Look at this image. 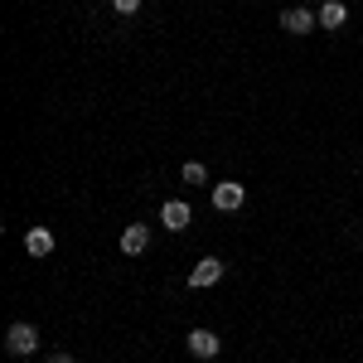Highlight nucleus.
I'll return each mask as SVG.
<instances>
[{
  "mask_svg": "<svg viewBox=\"0 0 363 363\" xmlns=\"http://www.w3.org/2000/svg\"><path fill=\"white\" fill-rule=\"evenodd\" d=\"M5 354H15V359L39 354V330H34V325H25V320H15V325L5 330Z\"/></svg>",
  "mask_w": 363,
  "mask_h": 363,
  "instance_id": "f257e3e1",
  "label": "nucleus"
},
{
  "mask_svg": "<svg viewBox=\"0 0 363 363\" xmlns=\"http://www.w3.org/2000/svg\"><path fill=\"white\" fill-rule=\"evenodd\" d=\"M213 208H218V213H238V208H242V203H247V189H242V184H238V179H223V184H213Z\"/></svg>",
  "mask_w": 363,
  "mask_h": 363,
  "instance_id": "f03ea898",
  "label": "nucleus"
},
{
  "mask_svg": "<svg viewBox=\"0 0 363 363\" xmlns=\"http://www.w3.org/2000/svg\"><path fill=\"white\" fill-rule=\"evenodd\" d=\"M315 25H320V15L306 10V5H286V10H281V29H286V34H310Z\"/></svg>",
  "mask_w": 363,
  "mask_h": 363,
  "instance_id": "7ed1b4c3",
  "label": "nucleus"
},
{
  "mask_svg": "<svg viewBox=\"0 0 363 363\" xmlns=\"http://www.w3.org/2000/svg\"><path fill=\"white\" fill-rule=\"evenodd\" d=\"M160 223H165L169 233H184V228L194 223V208H189L184 199H169V203H160Z\"/></svg>",
  "mask_w": 363,
  "mask_h": 363,
  "instance_id": "20e7f679",
  "label": "nucleus"
},
{
  "mask_svg": "<svg viewBox=\"0 0 363 363\" xmlns=\"http://www.w3.org/2000/svg\"><path fill=\"white\" fill-rule=\"evenodd\" d=\"M218 281H223V257H203V262H194V272H189V286H194V291L218 286Z\"/></svg>",
  "mask_w": 363,
  "mask_h": 363,
  "instance_id": "39448f33",
  "label": "nucleus"
},
{
  "mask_svg": "<svg viewBox=\"0 0 363 363\" xmlns=\"http://www.w3.org/2000/svg\"><path fill=\"white\" fill-rule=\"evenodd\" d=\"M315 15H320V29H330V34H339V29L349 25V5L344 0H320Z\"/></svg>",
  "mask_w": 363,
  "mask_h": 363,
  "instance_id": "423d86ee",
  "label": "nucleus"
},
{
  "mask_svg": "<svg viewBox=\"0 0 363 363\" xmlns=\"http://www.w3.org/2000/svg\"><path fill=\"white\" fill-rule=\"evenodd\" d=\"M121 252H126V257L150 252V228H145V223H126V228H121Z\"/></svg>",
  "mask_w": 363,
  "mask_h": 363,
  "instance_id": "0eeeda50",
  "label": "nucleus"
},
{
  "mask_svg": "<svg viewBox=\"0 0 363 363\" xmlns=\"http://www.w3.org/2000/svg\"><path fill=\"white\" fill-rule=\"evenodd\" d=\"M218 349H223V339L213 330H189V354L194 359H218Z\"/></svg>",
  "mask_w": 363,
  "mask_h": 363,
  "instance_id": "6e6552de",
  "label": "nucleus"
},
{
  "mask_svg": "<svg viewBox=\"0 0 363 363\" xmlns=\"http://www.w3.org/2000/svg\"><path fill=\"white\" fill-rule=\"evenodd\" d=\"M25 252L29 257H49V252H54V233H49V228H29L25 233Z\"/></svg>",
  "mask_w": 363,
  "mask_h": 363,
  "instance_id": "1a4fd4ad",
  "label": "nucleus"
},
{
  "mask_svg": "<svg viewBox=\"0 0 363 363\" xmlns=\"http://www.w3.org/2000/svg\"><path fill=\"white\" fill-rule=\"evenodd\" d=\"M179 174H184V184H208V169L199 165V160H184V169H179Z\"/></svg>",
  "mask_w": 363,
  "mask_h": 363,
  "instance_id": "9d476101",
  "label": "nucleus"
},
{
  "mask_svg": "<svg viewBox=\"0 0 363 363\" xmlns=\"http://www.w3.org/2000/svg\"><path fill=\"white\" fill-rule=\"evenodd\" d=\"M112 10H116V15H136L140 0H112Z\"/></svg>",
  "mask_w": 363,
  "mask_h": 363,
  "instance_id": "9b49d317",
  "label": "nucleus"
},
{
  "mask_svg": "<svg viewBox=\"0 0 363 363\" xmlns=\"http://www.w3.org/2000/svg\"><path fill=\"white\" fill-rule=\"evenodd\" d=\"M44 363H78L73 354H44Z\"/></svg>",
  "mask_w": 363,
  "mask_h": 363,
  "instance_id": "f8f14e48",
  "label": "nucleus"
}]
</instances>
